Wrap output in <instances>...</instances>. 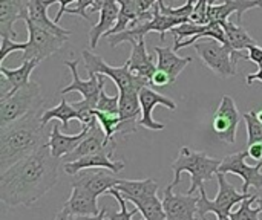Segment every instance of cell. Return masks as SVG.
I'll return each instance as SVG.
<instances>
[{
    "instance_id": "cell-1",
    "label": "cell",
    "mask_w": 262,
    "mask_h": 220,
    "mask_svg": "<svg viewBox=\"0 0 262 220\" xmlns=\"http://www.w3.org/2000/svg\"><path fill=\"white\" fill-rule=\"evenodd\" d=\"M60 164L48 144L15 162L0 173V201L11 208L32 207L55 187Z\"/></svg>"
},
{
    "instance_id": "cell-2",
    "label": "cell",
    "mask_w": 262,
    "mask_h": 220,
    "mask_svg": "<svg viewBox=\"0 0 262 220\" xmlns=\"http://www.w3.org/2000/svg\"><path fill=\"white\" fill-rule=\"evenodd\" d=\"M49 136L51 132L41 124L40 112L0 127V173L46 145Z\"/></svg>"
},
{
    "instance_id": "cell-3",
    "label": "cell",
    "mask_w": 262,
    "mask_h": 220,
    "mask_svg": "<svg viewBox=\"0 0 262 220\" xmlns=\"http://www.w3.org/2000/svg\"><path fill=\"white\" fill-rule=\"evenodd\" d=\"M223 159L220 158H210L204 152L192 150L187 145H183L180 149V155L177 161L172 164V170L175 173L173 181L169 184L172 188H175L181 182V175L189 173L190 175V188L187 190V194H195L200 191L201 187H204L206 181L213 179L221 165Z\"/></svg>"
},
{
    "instance_id": "cell-4",
    "label": "cell",
    "mask_w": 262,
    "mask_h": 220,
    "mask_svg": "<svg viewBox=\"0 0 262 220\" xmlns=\"http://www.w3.org/2000/svg\"><path fill=\"white\" fill-rule=\"evenodd\" d=\"M45 101L41 98L40 84L29 81L21 89L0 100V127H5L29 113L40 112Z\"/></svg>"
},
{
    "instance_id": "cell-5",
    "label": "cell",
    "mask_w": 262,
    "mask_h": 220,
    "mask_svg": "<svg viewBox=\"0 0 262 220\" xmlns=\"http://www.w3.org/2000/svg\"><path fill=\"white\" fill-rule=\"evenodd\" d=\"M193 49L200 55L204 66L213 70L221 78H229L236 75V63L241 58H249V55L233 51L229 44L221 43L215 38H207L204 41H196Z\"/></svg>"
},
{
    "instance_id": "cell-6",
    "label": "cell",
    "mask_w": 262,
    "mask_h": 220,
    "mask_svg": "<svg viewBox=\"0 0 262 220\" xmlns=\"http://www.w3.org/2000/svg\"><path fill=\"white\" fill-rule=\"evenodd\" d=\"M218 179V194L213 201H210L207 198L206 188L201 187L200 188V199H198V216L200 219H207V214H215L216 217H229L232 213V208L238 204H241L243 201H246L247 198H250L252 194H246V193H239L236 191V188L227 181L224 173L216 175Z\"/></svg>"
},
{
    "instance_id": "cell-7",
    "label": "cell",
    "mask_w": 262,
    "mask_h": 220,
    "mask_svg": "<svg viewBox=\"0 0 262 220\" xmlns=\"http://www.w3.org/2000/svg\"><path fill=\"white\" fill-rule=\"evenodd\" d=\"M83 60H84V69L89 75H104L109 77L118 92H124V90H141L143 87L149 86L150 81L141 77H137L130 72L127 63H124L123 66L114 67L109 66L100 55L91 52L89 49L83 51Z\"/></svg>"
},
{
    "instance_id": "cell-8",
    "label": "cell",
    "mask_w": 262,
    "mask_h": 220,
    "mask_svg": "<svg viewBox=\"0 0 262 220\" xmlns=\"http://www.w3.org/2000/svg\"><path fill=\"white\" fill-rule=\"evenodd\" d=\"M25 21H26L29 40H28V46L23 51V55H21L20 61L37 60V61L41 63L45 58H48L52 54L58 52L69 38L68 35H58V34H55V32H52L49 29H45V28L32 23L29 18H26Z\"/></svg>"
},
{
    "instance_id": "cell-9",
    "label": "cell",
    "mask_w": 262,
    "mask_h": 220,
    "mask_svg": "<svg viewBox=\"0 0 262 220\" xmlns=\"http://www.w3.org/2000/svg\"><path fill=\"white\" fill-rule=\"evenodd\" d=\"M249 153L247 152H238L233 155H227L223 158V162L220 165V173H230L239 176L244 184H243V193L249 194L250 187H253L256 191L262 190V161H259L256 165H249L246 162Z\"/></svg>"
},
{
    "instance_id": "cell-10",
    "label": "cell",
    "mask_w": 262,
    "mask_h": 220,
    "mask_svg": "<svg viewBox=\"0 0 262 220\" xmlns=\"http://www.w3.org/2000/svg\"><path fill=\"white\" fill-rule=\"evenodd\" d=\"M239 112L232 96L224 95L213 115V132L218 139L233 145L236 142V133L239 126Z\"/></svg>"
},
{
    "instance_id": "cell-11",
    "label": "cell",
    "mask_w": 262,
    "mask_h": 220,
    "mask_svg": "<svg viewBox=\"0 0 262 220\" xmlns=\"http://www.w3.org/2000/svg\"><path fill=\"white\" fill-rule=\"evenodd\" d=\"M198 199L193 194H175L173 188L167 185L163 194V207L166 220H201L198 216Z\"/></svg>"
},
{
    "instance_id": "cell-12",
    "label": "cell",
    "mask_w": 262,
    "mask_h": 220,
    "mask_svg": "<svg viewBox=\"0 0 262 220\" xmlns=\"http://www.w3.org/2000/svg\"><path fill=\"white\" fill-rule=\"evenodd\" d=\"M64 66L71 69L72 74V83L61 89V93L68 92H78L81 98L89 103L94 109H97V103L101 93V89L104 87V75H89V80H81L78 75V61L69 60L64 61Z\"/></svg>"
},
{
    "instance_id": "cell-13",
    "label": "cell",
    "mask_w": 262,
    "mask_h": 220,
    "mask_svg": "<svg viewBox=\"0 0 262 220\" xmlns=\"http://www.w3.org/2000/svg\"><path fill=\"white\" fill-rule=\"evenodd\" d=\"M140 103H141V118H140L138 124L144 129H149V130H163L164 129L163 123H158L154 119L152 113H154L155 106L161 104V106L167 107L169 110H177L175 101H172L170 98L155 92L149 86H146L140 90Z\"/></svg>"
},
{
    "instance_id": "cell-14",
    "label": "cell",
    "mask_w": 262,
    "mask_h": 220,
    "mask_svg": "<svg viewBox=\"0 0 262 220\" xmlns=\"http://www.w3.org/2000/svg\"><path fill=\"white\" fill-rule=\"evenodd\" d=\"M115 147H117V142L115 141H107L103 129L98 124H95L94 127H91L89 135L80 142V145L72 153H69L64 158H61V161H63V164L74 162V161H77V159H80L83 156L100 153V152H109V153L114 155Z\"/></svg>"
},
{
    "instance_id": "cell-15",
    "label": "cell",
    "mask_w": 262,
    "mask_h": 220,
    "mask_svg": "<svg viewBox=\"0 0 262 220\" xmlns=\"http://www.w3.org/2000/svg\"><path fill=\"white\" fill-rule=\"evenodd\" d=\"M112 153L109 152H100V153H94V155H88L83 156L74 162H66L63 164V170L66 175L75 176L77 173L83 172V170H89V168H106L111 170L112 173H121L124 170V162L123 161H112Z\"/></svg>"
},
{
    "instance_id": "cell-16",
    "label": "cell",
    "mask_w": 262,
    "mask_h": 220,
    "mask_svg": "<svg viewBox=\"0 0 262 220\" xmlns=\"http://www.w3.org/2000/svg\"><path fill=\"white\" fill-rule=\"evenodd\" d=\"M120 93V118L121 124L117 135H129L137 130L140 115H141V103L138 90H124Z\"/></svg>"
},
{
    "instance_id": "cell-17",
    "label": "cell",
    "mask_w": 262,
    "mask_h": 220,
    "mask_svg": "<svg viewBox=\"0 0 262 220\" xmlns=\"http://www.w3.org/2000/svg\"><path fill=\"white\" fill-rule=\"evenodd\" d=\"M71 187L72 191L69 199L64 202L63 210H66L69 216H97L101 210H98V198L80 184L72 182Z\"/></svg>"
},
{
    "instance_id": "cell-18",
    "label": "cell",
    "mask_w": 262,
    "mask_h": 220,
    "mask_svg": "<svg viewBox=\"0 0 262 220\" xmlns=\"http://www.w3.org/2000/svg\"><path fill=\"white\" fill-rule=\"evenodd\" d=\"M118 181L120 179L115 178V173L103 168L100 172H84L83 170L75 175L72 182L86 187L91 193H94L97 198H100L101 194H107L112 188H115Z\"/></svg>"
},
{
    "instance_id": "cell-19",
    "label": "cell",
    "mask_w": 262,
    "mask_h": 220,
    "mask_svg": "<svg viewBox=\"0 0 262 220\" xmlns=\"http://www.w3.org/2000/svg\"><path fill=\"white\" fill-rule=\"evenodd\" d=\"M28 3L29 0H0V35L2 37H17L14 31V23L17 20L28 18Z\"/></svg>"
},
{
    "instance_id": "cell-20",
    "label": "cell",
    "mask_w": 262,
    "mask_h": 220,
    "mask_svg": "<svg viewBox=\"0 0 262 220\" xmlns=\"http://www.w3.org/2000/svg\"><path fill=\"white\" fill-rule=\"evenodd\" d=\"M259 8L258 0H224L223 5H210L207 9V23L216 21L223 23L229 20V17L235 12L236 14V21L241 25L244 12L253 8Z\"/></svg>"
},
{
    "instance_id": "cell-21",
    "label": "cell",
    "mask_w": 262,
    "mask_h": 220,
    "mask_svg": "<svg viewBox=\"0 0 262 220\" xmlns=\"http://www.w3.org/2000/svg\"><path fill=\"white\" fill-rule=\"evenodd\" d=\"M89 130H91V127H81L80 133H77V135H66V133H61L58 124H54L52 130H51L49 142H48L52 156L60 159V158H64L66 155L72 153L80 145V142L89 135Z\"/></svg>"
},
{
    "instance_id": "cell-22",
    "label": "cell",
    "mask_w": 262,
    "mask_h": 220,
    "mask_svg": "<svg viewBox=\"0 0 262 220\" xmlns=\"http://www.w3.org/2000/svg\"><path fill=\"white\" fill-rule=\"evenodd\" d=\"M118 15H120V3H118V0H109L100 9V20L89 31L91 49L97 47L98 40L101 38V35H107L111 32V29L117 25Z\"/></svg>"
},
{
    "instance_id": "cell-23",
    "label": "cell",
    "mask_w": 262,
    "mask_h": 220,
    "mask_svg": "<svg viewBox=\"0 0 262 220\" xmlns=\"http://www.w3.org/2000/svg\"><path fill=\"white\" fill-rule=\"evenodd\" d=\"M126 63H127V66H129V69H130V72L134 75L146 78L149 81H150L152 75L157 70V63L147 54L144 38L140 40L138 43L132 44V52H130V57H129V60Z\"/></svg>"
},
{
    "instance_id": "cell-24",
    "label": "cell",
    "mask_w": 262,
    "mask_h": 220,
    "mask_svg": "<svg viewBox=\"0 0 262 220\" xmlns=\"http://www.w3.org/2000/svg\"><path fill=\"white\" fill-rule=\"evenodd\" d=\"M157 54V67L167 72L175 83L178 75L187 67V64L193 60L192 57H180L173 47L166 46H155L154 47Z\"/></svg>"
},
{
    "instance_id": "cell-25",
    "label": "cell",
    "mask_w": 262,
    "mask_h": 220,
    "mask_svg": "<svg viewBox=\"0 0 262 220\" xmlns=\"http://www.w3.org/2000/svg\"><path fill=\"white\" fill-rule=\"evenodd\" d=\"M123 198H147V196H155L158 193V184L155 179H140V181H132V179H120L117 187H115Z\"/></svg>"
},
{
    "instance_id": "cell-26",
    "label": "cell",
    "mask_w": 262,
    "mask_h": 220,
    "mask_svg": "<svg viewBox=\"0 0 262 220\" xmlns=\"http://www.w3.org/2000/svg\"><path fill=\"white\" fill-rule=\"evenodd\" d=\"M46 9H48V6H46L45 0H29V3H28V18L32 23H35V25H38V26H41L45 29H49V31L55 32L58 35H68L69 37L72 32L69 29L61 28L54 20H51L48 17Z\"/></svg>"
},
{
    "instance_id": "cell-27",
    "label": "cell",
    "mask_w": 262,
    "mask_h": 220,
    "mask_svg": "<svg viewBox=\"0 0 262 220\" xmlns=\"http://www.w3.org/2000/svg\"><path fill=\"white\" fill-rule=\"evenodd\" d=\"M223 28H224V32H226V40H227V44L233 49V51H239L243 52L244 49L249 51L250 46H255L256 41L255 38L241 26V25H235L229 20L223 21L221 23Z\"/></svg>"
},
{
    "instance_id": "cell-28",
    "label": "cell",
    "mask_w": 262,
    "mask_h": 220,
    "mask_svg": "<svg viewBox=\"0 0 262 220\" xmlns=\"http://www.w3.org/2000/svg\"><path fill=\"white\" fill-rule=\"evenodd\" d=\"M38 64H40V61H37V60H26V61H21V64L18 67H15V69H6L3 64L0 66V74H3L8 78V81L11 83V86H12L11 93L21 89L23 86H26L31 81L29 80L31 74Z\"/></svg>"
},
{
    "instance_id": "cell-29",
    "label": "cell",
    "mask_w": 262,
    "mask_h": 220,
    "mask_svg": "<svg viewBox=\"0 0 262 220\" xmlns=\"http://www.w3.org/2000/svg\"><path fill=\"white\" fill-rule=\"evenodd\" d=\"M127 202H132L135 208L143 214L144 220H166V211L163 207V202L158 199V196H147V198H126Z\"/></svg>"
},
{
    "instance_id": "cell-30",
    "label": "cell",
    "mask_w": 262,
    "mask_h": 220,
    "mask_svg": "<svg viewBox=\"0 0 262 220\" xmlns=\"http://www.w3.org/2000/svg\"><path fill=\"white\" fill-rule=\"evenodd\" d=\"M52 119H58L63 124V130L69 129V121L71 119H78V112L74 109L72 104H69L66 101V98H61L60 104L52 107V109H46L41 113V124L48 126L49 121Z\"/></svg>"
},
{
    "instance_id": "cell-31",
    "label": "cell",
    "mask_w": 262,
    "mask_h": 220,
    "mask_svg": "<svg viewBox=\"0 0 262 220\" xmlns=\"http://www.w3.org/2000/svg\"><path fill=\"white\" fill-rule=\"evenodd\" d=\"M209 29V23H196L193 20H189L180 26H175L170 32L175 35V44L196 35V34H204Z\"/></svg>"
},
{
    "instance_id": "cell-32",
    "label": "cell",
    "mask_w": 262,
    "mask_h": 220,
    "mask_svg": "<svg viewBox=\"0 0 262 220\" xmlns=\"http://www.w3.org/2000/svg\"><path fill=\"white\" fill-rule=\"evenodd\" d=\"M95 116H97L98 126L103 129L107 141H115V135L118 133V129H120V124H121L120 115H114V113H106V112L95 110Z\"/></svg>"
},
{
    "instance_id": "cell-33",
    "label": "cell",
    "mask_w": 262,
    "mask_h": 220,
    "mask_svg": "<svg viewBox=\"0 0 262 220\" xmlns=\"http://www.w3.org/2000/svg\"><path fill=\"white\" fill-rule=\"evenodd\" d=\"M247 127V145L262 142V121L258 118L256 110H250L243 115Z\"/></svg>"
},
{
    "instance_id": "cell-34",
    "label": "cell",
    "mask_w": 262,
    "mask_h": 220,
    "mask_svg": "<svg viewBox=\"0 0 262 220\" xmlns=\"http://www.w3.org/2000/svg\"><path fill=\"white\" fill-rule=\"evenodd\" d=\"M256 194H252L250 198H247L246 201H243L239 204V208L236 211L230 213V220H259V214L262 211L259 208H253L252 205L255 204Z\"/></svg>"
},
{
    "instance_id": "cell-35",
    "label": "cell",
    "mask_w": 262,
    "mask_h": 220,
    "mask_svg": "<svg viewBox=\"0 0 262 220\" xmlns=\"http://www.w3.org/2000/svg\"><path fill=\"white\" fill-rule=\"evenodd\" d=\"M107 194H111V196L115 198V201H117L118 205H120V211H117V213H114V211H112V213H106V220H132V217H134L137 213H140L138 208H134L132 211H127L126 199L123 198V194H121L117 188H112Z\"/></svg>"
},
{
    "instance_id": "cell-36",
    "label": "cell",
    "mask_w": 262,
    "mask_h": 220,
    "mask_svg": "<svg viewBox=\"0 0 262 220\" xmlns=\"http://www.w3.org/2000/svg\"><path fill=\"white\" fill-rule=\"evenodd\" d=\"M95 110L106 112V113H114V115H120V93H117L114 96H109L106 93L104 87H103Z\"/></svg>"
},
{
    "instance_id": "cell-37",
    "label": "cell",
    "mask_w": 262,
    "mask_h": 220,
    "mask_svg": "<svg viewBox=\"0 0 262 220\" xmlns=\"http://www.w3.org/2000/svg\"><path fill=\"white\" fill-rule=\"evenodd\" d=\"M28 46V41H23V43H18L15 41L14 38H9V37H2V46H0V61L3 64V61L6 60V57L11 54V52H15V51H25Z\"/></svg>"
},
{
    "instance_id": "cell-38",
    "label": "cell",
    "mask_w": 262,
    "mask_h": 220,
    "mask_svg": "<svg viewBox=\"0 0 262 220\" xmlns=\"http://www.w3.org/2000/svg\"><path fill=\"white\" fill-rule=\"evenodd\" d=\"M95 0H77V5L74 8H68L66 12L68 14H72V15H80L81 18H84L86 21L91 23V17L88 14L89 9H92Z\"/></svg>"
},
{
    "instance_id": "cell-39",
    "label": "cell",
    "mask_w": 262,
    "mask_h": 220,
    "mask_svg": "<svg viewBox=\"0 0 262 220\" xmlns=\"http://www.w3.org/2000/svg\"><path fill=\"white\" fill-rule=\"evenodd\" d=\"M215 2L216 0H196L192 20L196 23H207V9L210 5H215Z\"/></svg>"
},
{
    "instance_id": "cell-40",
    "label": "cell",
    "mask_w": 262,
    "mask_h": 220,
    "mask_svg": "<svg viewBox=\"0 0 262 220\" xmlns=\"http://www.w3.org/2000/svg\"><path fill=\"white\" fill-rule=\"evenodd\" d=\"M172 83H173V81H172L170 75H169L167 72L158 69V67H157L155 74H154L152 78H150V84H154V86H157V87H167V86L172 84Z\"/></svg>"
},
{
    "instance_id": "cell-41",
    "label": "cell",
    "mask_w": 262,
    "mask_h": 220,
    "mask_svg": "<svg viewBox=\"0 0 262 220\" xmlns=\"http://www.w3.org/2000/svg\"><path fill=\"white\" fill-rule=\"evenodd\" d=\"M74 2H77V0H45L46 6H52L54 3H60V9H58V12H57L55 18H54V21H55V23H58V21H60L61 15H63V14H66V9H68V8H69V5H71V3H74Z\"/></svg>"
},
{
    "instance_id": "cell-42",
    "label": "cell",
    "mask_w": 262,
    "mask_h": 220,
    "mask_svg": "<svg viewBox=\"0 0 262 220\" xmlns=\"http://www.w3.org/2000/svg\"><path fill=\"white\" fill-rule=\"evenodd\" d=\"M132 2H134V6H135L137 12H138L140 15L149 12V11L158 3V0H132Z\"/></svg>"
},
{
    "instance_id": "cell-43",
    "label": "cell",
    "mask_w": 262,
    "mask_h": 220,
    "mask_svg": "<svg viewBox=\"0 0 262 220\" xmlns=\"http://www.w3.org/2000/svg\"><path fill=\"white\" fill-rule=\"evenodd\" d=\"M249 60L253 61L255 64H258L259 67H262V47L255 44V46H250L249 47Z\"/></svg>"
},
{
    "instance_id": "cell-44",
    "label": "cell",
    "mask_w": 262,
    "mask_h": 220,
    "mask_svg": "<svg viewBox=\"0 0 262 220\" xmlns=\"http://www.w3.org/2000/svg\"><path fill=\"white\" fill-rule=\"evenodd\" d=\"M247 153L252 159H255L256 162L262 161V142H258V144H253V145H247Z\"/></svg>"
},
{
    "instance_id": "cell-45",
    "label": "cell",
    "mask_w": 262,
    "mask_h": 220,
    "mask_svg": "<svg viewBox=\"0 0 262 220\" xmlns=\"http://www.w3.org/2000/svg\"><path fill=\"white\" fill-rule=\"evenodd\" d=\"M11 92H12L11 83L8 81V78L3 74H0V100L5 98V96H8Z\"/></svg>"
},
{
    "instance_id": "cell-46",
    "label": "cell",
    "mask_w": 262,
    "mask_h": 220,
    "mask_svg": "<svg viewBox=\"0 0 262 220\" xmlns=\"http://www.w3.org/2000/svg\"><path fill=\"white\" fill-rule=\"evenodd\" d=\"M106 207H103L100 210V213L97 216H71V220H106Z\"/></svg>"
},
{
    "instance_id": "cell-47",
    "label": "cell",
    "mask_w": 262,
    "mask_h": 220,
    "mask_svg": "<svg viewBox=\"0 0 262 220\" xmlns=\"http://www.w3.org/2000/svg\"><path fill=\"white\" fill-rule=\"evenodd\" d=\"M255 81H259V83H262V67H259V70H258V72H255V74H249V75H247V84H249V86H252Z\"/></svg>"
},
{
    "instance_id": "cell-48",
    "label": "cell",
    "mask_w": 262,
    "mask_h": 220,
    "mask_svg": "<svg viewBox=\"0 0 262 220\" xmlns=\"http://www.w3.org/2000/svg\"><path fill=\"white\" fill-rule=\"evenodd\" d=\"M54 220H71V216H69V213H68L66 210L61 208V211L57 213V216H55V219Z\"/></svg>"
},
{
    "instance_id": "cell-49",
    "label": "cell",
    "mask_w": 262,
    "mask_h": 220,
    "mask_svg": "<svg viewBox=\"0 0 262 220\" xmlns=\"http://www.w3.org/2000/svg\"><path fill=\"white\" fill-rule=\"evenodd\" d=\"M255 205H256V208H259L262 211V198H258L256 196V199H255Z\"/></svg>"
},
{
    "instance_id": "cell-50",
    "label": "cell",
    "mask_w": 262,
    "mask_h": 220,
    "mask_svg": "<svg viewBox=\"0 0 262 220\" xmlns=\"http://www.w3.org/2000/svg\"><path fill=\"white\" fill-rule=\"evenodd\" d=\"M256 113H258V118H259V119L262 121V109H261V110H258Z\"/></svg>"
},
{
    "instance_id": "cell-51",
    "label": "cell",
    "mask_w": 262,
    "mask_h": 220,
    "mask_svg": "<svg viewBox=\"0 0 262 220\" xmlns=\"http://www.w3.org/2000/svg\"><path fill=\"white\" fill-rule=\"evenodd\" d=\"M207 220V219H204ZM216 220H230V217H216Z\"/></svg>"
},
{
    "instance_id": "cell-52",
    "label": "cell",
    "mask_w": 262,
    "mask_h": 220,
    "mask_svg": "<svg viewBox=\"0 0 262 220\" xmlns=\"http://www.w3.org/2000/svg\"><path fill=\"white\" fill-rule=\"evenodd\" d=\"M258 3H259V8H262V0H258Z\"/></svg>"
}]
</instances>
